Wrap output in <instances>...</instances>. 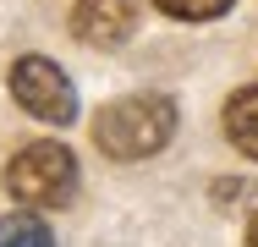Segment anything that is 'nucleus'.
Returning a JSON list of instances; mask_svg holds the SVG:
<instances>
[{"mask_svg":"<svg viewBox=\"0 0 258 247\" xmlns=\"http://www.w3.org/2000/svg\"><path fill=\"white\" fill-rule=\"evenodd\" d=\"M247 247H258V214L247 220Z\"/></svg>","mask_w":258,"mask_h":247,"instance_id":"obj_8","label":"nucleus"},{"mask_svg":"<svg viewBox=\"0 0 258 247\" xmlns=\"http://www.w3.org/2000/svg\"><path fill=\"white\" fill-rule=\"evenodd\" d=\"M0 247H55V236L33 209H17V214H0Z\"/></svg>","mask_w":258,"mask_h":247,"instance_id":"obj_6","label":"nucleus"},{"mask_svg":"<svg viewBox=\"0 0 258 247\" xmlns=\"http://www.w3.org/2000/svg\"><path fill=\"white\" fill-rule=\"evenodd\" d=\"M176 138V104L165 94H132L115 99L94 115V143L110 159H149Z\"/></svg>","mask_w":258,"mask_h":247,"instance_id":"obj_1","label":"nucleus"},{"mask_svg":"<svg viewBox=\"0 0 258 247\" xmlns=\"http://www.w3.org/2000/svg\"><path fill=\"white\" fill-rule=\"evenodd\" d=\"M154 6L176 22H214V17L231 11V0H154Z\"/></svg>","mask_w":258,"mask_h":247,"instance_id":"obj_7","label":"nucleus"},{"mask_svg":"<svg viewBox=\"0 0 258 247\" xmlns=\"http://www.w3.org/2000/svg\"><path fill=\"white\" fill-rule=\"evenodd\" d=\"M225 132H231V143L242 148L247 159H258V83L231 94V104H225Z\"/></svg>","mask_w":258,"mask_h":247,"instance_id":"obj_5","label":"nucleus"},{"mask_svg":"<svg viewBox=\"0 0 258 247\" xmlns=\"http://www.w3.org/2000/svg\"><path fill=\"white\" fill-rule=\"evenodd\" d=\"M11 94L17 104L33 115V121H50V127H66L72 115H77V88H72V77L44 60V55H22L17 66H11Z\"/></svg>","mask_w":258,"mask_h":247,"instance_id":"obj_3","label":"nucleus"},{"mask_svg":"<svg viewBox=\"0 0 258 247\" xmlns=\"http://www.w3.org/2000/svg\"><path fill=\"white\" fill-rule=\"evenodd\" d=\"M138 0H77L72 6V33L94 49H115L138 33Z\"/></svg>","mask_w":258,"mask_h":247,"instance_id":"obj_4","label":"nucleus"},{"mask_svg":"<svg viewBox=\"0 0 258 247\" xmlns=\"http://www.w3.org/2000/svg\"><path fill=\"white\" fill-rule=\"evenodd\" d=\"M6 193L28 209H66L77 193V159L66 143H28L6 165Z\"/></svg>","mask_w":258,"mask_h":247,"instance_id":"obj_2","label":"nucleus"}]
</instances>
